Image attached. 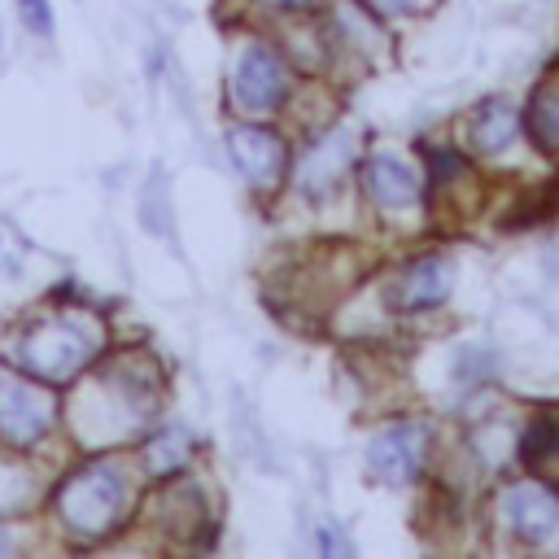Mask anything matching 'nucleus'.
Returning a JSON list of instances; mask_svg holds the SVG:
<instances>
[{
  "mask_svg": "<svg viewBox=\"0 0 559 559\" xmlns=\"http://www.w3.org/2000/svg\"><path fill=\"white\" fill-rule=\"evenodd\" d=\"M127 511H131V476L114 459H87L57 489V515H61L66 533H74L83 542L114 533Z\"/></svg>",
  "mask_w": 559,
  "mask_h": 559,
  "instance_id": "1",
  "label": "nucleus"
},
{
  "mask_svg": "<svg viewBox=\"0 0 559 559\" xmlns=\"http://www.w3.org/2000/svg\"><path fill=\"white\" fill-rule=\"evenodd\" d=\"M96 345H100V336H96L92 323L61 314V319L35 323V328L17 341V362H22V371H31L35 380L61 384V380L79 376V371L96 358Z\"/></svg>",
  "mask_w": 559,
  "mask_h": 559,
  "instance_id": "2",
  "label": "nucleus"
},
{
  "mask_svg": "<svg viewBox=\"0 0 559 559\" xmlns=\"http://www.w3.org/2000/svg\"><path fill=\"white\" fill-rule=\"evenodd\" d=\"M231 100L245 114H271L284 100V61L266 44H249L231 70Z\"/></svg>",
  "mask_w": 559,
  "mask_h": 559,
  "instance_id": "3",
  "label": "nucleus"
},
{
  "mask_svg": "<svg viewBox=\"0 0 559 559\" xmlns=\"http://www.w3.org/2000/svg\"><path fill=\"white\" fill-rule=\"evenodd\" d=\"M57 406L44 384L26 380H0V437L9 445H31L48 432Z\"/></svg>",
  "mask_w": 559,
  "mask_h": 559,
  "instance_id": "4",
  "label": "nucleus"
},
{
  "mask_svg": "<svg viewBox=\"0 0 559 559\" xmlns=\"http://www.w3.org/2000/svg\"><path fill=\"white\" fill-rule=\"evenodd\" d=\"M424 445H428V432L419 424H393V428L371 437L367 467L384 485H411L424 467Z\"/></svg>",
  "mask_w": 559,
  "mask_h": 559,
  "instance_id": "5",
  "label": "nucleus"
},
{
  "mask_svg": "<svg viewBox=\"0 0 559 559\" xmlns=\"http://www.w3.org/2000/svg\"><path fill=\"white\" fill-rule=\"evenodd\" d=\"M227 153L231 166L249 188H271L284 175V140L266 127H236L227 131Z\"/></svg>",
  "mask_w": 559,
  "mask_h": 559,
  "instance_id": "6",
  "label": "nucleus"
},
{
  "mask_svg": "<svg viewBox=\"0 0 559 559\" xmlns=\"http://www.w3.org/2000/svg\"><path fill=\"white\" fill-rule=\"evenodd\" d=\"M502 515L515 537L524 542H546L559 528V498L546 485H515L502 502Z\"/></svg>",
  "mask_w": 559,
  "mask_h": 559,
  "instance_id": "7",
  "label": "nucleus"
},
{
  "mask_svg": "<svg viewBox=\"0 0 559 559\" xmlns=\"http://www.w3.org/2000/svg\"><path fill=\"white\" fill-rule=\"evenodd\" d=\"M349 157H354V135H349V131H332V135L314 140V148H310L306 162H301L297 188H301L306 197H323V192H332L336 179L345 175Z\"/></svg>",
  "mask_w": 559,
  "mask_h": 559,
  "instance_id": "8",
  "label": "nucleus"
},
{
  "mask_svg": "<svg viewBox=\"0 0 559 559\" xmlns=\"http://www.w3.org/2000/svg\"><path fill=\"white\" fill-rule=\"evenodd\" d=\"M450 262L445 258H419L415 266L402 271L397 288H393V301L402 310H428V306H441L450 297Z\"/></svg>",
  "mask_w": 559,
  "mask_h": 559,
  "instance_id": "9",
  "label": "nucleus"
},
{
  "mask_svg": "<svg viewBox=\"0 0 559 559\" xmlns=\"http://www.w3.org/2000/svg\"><path fill=\"white\" fill-rule=\"evenodd\" d=\"M362 188L371 192L376 205H389V210L419 201V175L397 157H371L362 166Z\"/></svg>",
  "mask_w": 559,
  "mask_h": 559,
  "instance_id": "10",
  "label": "nucleus"
},
{
  "mask_svg": "<svg viewBox=\"0 0 559 559\" xmlns=\"http://www.w3.org/2000/svg\"><path fill=\"white\" fill-rule=\"evenodd\" d=\"M467 140H472V148H480V153H502V148L515 140V105L502 100V96L485 100V105L472 114V122H467Z\"/></svg>",
  "mask_w": 559,
  "mask_h": 559,
  "instance_id": "11",
  "label": "nucleus"
},
{
  "mask_svg": "<svg viewBox=\"0 0 559 559\" xmlns=\"http://www.w3.org/2000/svg\"><path fill=\"white\" fill-rule=\"evenodd\" d=\"M520 459L542 472V480H555L559 485V419L546 415V419H533L524 441H520Z\"/></svg>",
  "mask_w": 559,
  "mask_h": 559,
  "instance_id": "12",
  "label": "nucleus"
},
{
  "mask_svg": "<svg viewBox=\"0 0 559 559\" xmlns=\"http://www.w3.org/2000/svg\"><path fill=\"white\" fill-rule=\"evenodd\" d=\"M528 131L537 140V148L546 153H559V79L542 83L533 92V105H528Z\"/></svg>",
  "mask_w": 559,
  "mask_h": 559,
  "instance_id": "13",
  "label": "nucleus"
},
{
  "mask_svg": "<svg viewBox=\"0 0 559 559\" xmlns=\"http://www.w3.org/2000/svg\"><path fill=\"white\" fill-rule=\"evenodd\" d=\"M188 463V432L183 428H166L153 445H148V467L157 472V476H166V472H179Z\"/></svg>",
  "mask_w": 559,
  "mask_h": 559,
  "instance_id": "14",
  "label": "nucleus"
},
{
  "mask_svg": "<svg viewBox=\"0 0 559 559\" xmlns=\"http://www.w3.org/2000/svg\"><path fill=\"white\" fill-rule=\"evenodd\" d=\"M17 9H22V22L35 35H52V9H48V0H17Z\"/></svg>",
  "mask_w": 559,
  "mask_h": 559,
  "instance_id": "15",
  "label": "nucleus"
},
{
  "mask_svg": "<svg viewBox=\"0 0 559 559\" xmlns=\"http://www.w3.org/2000/svg\"><path fill=\"white\" fill-rule=\"evenodd\" d=\"M271 9H310L314 0H266Z\"/></svg>",
  "mask_w": 559,
  "mask_h": 559,
  "instance_id": "16",
  "label": "nucleus"
},
{
  "mask_svg": "<svg viewBox=\"0 0 559 559\" xmlns=\"http://www.w3.org/2000/svg\"><path fill=\"white\" fill-rule=\"evenodd\" d=\"M384 9H406V4H415V0H380Z\"/></svg>",
  "mask_w": 559,
  "mask_h": 559,
  "instance_id": "17",
  "label": "nucleus"
},
{
  "mask_svg": "<svg viewBox=\"0 0 559 559\" xmlns=\"http://www.w3.org/2000/svg\"><path fill=\"white\" fill-rule=\"evenodd\" d=\"M4 550H13V542H9V533L0 528V555H4Z\"/></svg>",
  "mask_w": 559,
  "mask_h": 559,
  "instance_id": "18",
  "label": "nucleus"
}]
</instances>
